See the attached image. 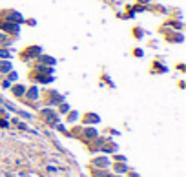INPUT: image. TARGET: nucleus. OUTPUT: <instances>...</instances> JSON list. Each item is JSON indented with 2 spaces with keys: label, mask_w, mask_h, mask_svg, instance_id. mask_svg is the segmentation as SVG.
<instances>
[{
  "label": "nucleus",
  "mask_w": 186,
  "mask_h": 177,
  "mask_svg": "<svg viewBox=\"0 0 186 177\" xmlns=\"http://www.w3.org/2000/svg\"><path fill=\"white\" fill-rule=\"evenodd\" d=\"M0 70H2V71L9 70V64H8V62H2V64H0Z\"/></svg>",
  "instance_id": "obj_1"
},
{
  "label": "nucleus",
  "mask_w": 186,
  "mask_h": 177,
  "mask_svg": "<svg viewBox=\"0 0 186 177\" xmlns=\"http://www.w3.org/2000/svg\"><path fill=\"white\" fill-rule=\"evenodd\" d=\"M0 57L8 59V57H11V53H9V51H0Z\"/></svg>",
  "instance_id": "obj_2"
},
{
  "label": "nucleus",
  "mask_w": 186,
  "mask_h": 177,
  "mask_svg": "<svg viewBox=\"0 0 186 177\" xmlns=\"http://www.w3.org/2000/svg\"><path fill=\"white\" fill-rule=\"evenodd\" d=\"M22 91H24V88H20V86H18V88H15V93H18V95H20Z\"/></svg>",
  "instance_id": "obj_3"
},
{
  "label": "nucleus",
  "mask_w": 186,
  "mask_h": 177,
  "mask_svg": "<svg viewBox=\"0 0 186 177\" xmlns=\"http://www.w3.org/2000/svg\"><path fill=\"white\" fill-rule=\"evenodd\" d=\"M4 40H6V37H4V35H0V42H4Z\"/></svg>",
  "instance_id": "obj_4"
}]
</instances>
